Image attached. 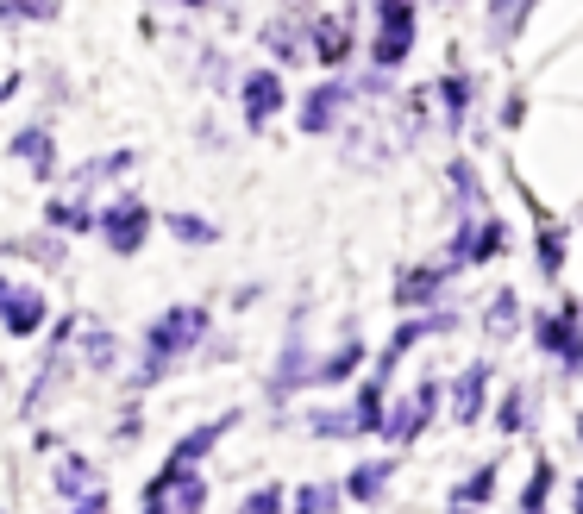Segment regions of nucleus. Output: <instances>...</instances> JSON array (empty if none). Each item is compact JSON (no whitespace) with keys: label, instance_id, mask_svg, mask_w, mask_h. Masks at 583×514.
Instances as JSON below:
<instances>
[{"label":"nucleus","instance_id":"obj_1","mask_svg":"<svg viewBox=\"0 0 583 514\" xmlns=\"http://www.w3.org/2000/svg\"><path fill=\"white\" fill-rule=\"evenodd\" d=\"M201 326H207V314L201 308H176V314H163L157 326H151V352H145V377H157L170 358H182L189 345L201 339Z\"/></svg>","mask_w":583,"mask_h":514},{"label":"nucleus","instance_id":"obj_2","mask_svg":"<svg viewBox=\"0 0 583 514\" xmlns=\"http://www.w3.org/2000/svg\"><path fill=\"white\" fill-rule=\"evenodd\" d=\"M577 308V301H571ZM571 308H558V314H540V326H533V339L546 345V352L558 358V364H583V333H577V320H571Z\"/></svg>","mask_w":583,"mask_h":514},{"label":"nucleus","instance_id":"obj_3","mask_svg":"<svg viewBox=\"0 0 583 514\" xmlns=\"http://www.w3.org/2000/svg\"><path fill=\"white\" fill-rule=\"evenodd\" d=\"M408 38H414V7L408 0H383V38H377V63L395 69L408 57Z\"/></svg>","mask_w":583,"mask_h":514},{"label":"nucleus","instance_id":"obj_4","mask_svg":"<svg viewBox=\"0 0 583 514\" xmlns=\"http://www.w3.org/2000/svg\"><path fill=\"white\" fill-rule=\"evenodd\" d=\"M145 226H151V214H145V207H138V201H120V207H113V214L101 220L107 245L120 251V257H132L138 245H145Z\"/></svg>","mask_w":583,"mask_h":514},{"label":"nucleus","instance_id":"obj_5","mask_svg":"<svg viewBox=\"0 0 583 514\" xmlns=\"http://www.w3.org/2000/svg\"><path fill=\"white\" fill-rule=\"evenodd\" d=\"M0 326H7V333H38L44 326V301L32 295V289H13V283H0Z\"/></svg>","mask_w":583,"mask_h":514},{"label":"nucleus","instance_id":"obj_6","mask_svg":"<svg viewBox=\"0 0 583 514\" xmlns=\"http://www.w3.org/2000/svg\"><path fill=\"white\" fill-rule=\"evenodd\" d=\"M276 107H283V82H276L270 69H258V76L245 82V120H251V126H264Z\"/></svg>","mask_w":583,"mask_h":514},{"label":"nucleus","instance_id":"obj_7","mask_svg":"<svg viewBox=\"0 0 583 514\" xmlns=\"http://www.w3.org/2000/svg\"><path fill=\"white\" fill-rule=\"evenodd\" d=\"M345 44H352V26H345V13H339V19H326V26L314 32L320 63H339V57H345Z\"/></svg>","mask_w":583,"mask_h":514},{"label":"nucleus","instance_id":"obj_8","mask_svg":"<svg viewBox=\"0 0 583 514\" xmlns=\"http://www.w3.org/2000/svg\"><path fill=\"white\" fill-rule=\"evenodd\" d=\"M483 383H489V364H477L471 377L458 383V420H477V408H483Z\"/></svg>","mask_w":583,"mask_h":514},{"label":"nucleus","instance_id":"obj_9","mask_svg":"<svg viewBox=\"0 0 583 514\" xmlns=\"http://www.w3.org/2000/svg\"><path fill=\"white\" fill-rule=\"evenodd\" d=\"M345 95H339V88H326V95H320V88H314V95H308V113H301V126H308V132H320V126H333V107H339Z\"/></svg>","mask_w":583,"mask_h":514},{"label":"nucleus","instance_id":"obj_10","mask_svg":"<svg viewBox=\"0 0 583 514\" xmlns=\"http://www.w3.org/2000/svg\"><path fill=\"white\" fill-rule=\"evenodd\" d=\"M533 0H496V13H489V26H496V38H515V26L527 19Z\"/></svg>","mask_w":583,"mask_h":514},{"label":"nucleus","instance_id":"obj_11","mask_svg":"<svg viewBox=\"0 0 583 514\" xmlns=\"http://www.w3.org/2000/svg\"><path fill=\"white\" fill-rule=\"evenodd\" d=\"M489 483H496V464H483V471H477V477H471V483H464L458 496H452V508H458V514H464V508H477V502L489 496Z\"/></svg>","mask_w":583,"mask_h":514},{"label":"nucleus","instance_id":"obj_12","mask_svg":"<svg viewBox=\"0 0 583 514\" xmlns=\"http://www.w3.org/2000/svg\"><path fill=\"white\" fill-rule=\"evenodd\" d=\"M389 471H395V458H383V464H370V471H358V477H352V496L370 502V496H377V489L389 483Z\"/></svg>","mask_w":583,"mask_h":514},{"label":"nucleus","instance_id":"obj_13","mask_svg":"<svg viewBox=\"0 0 583 514\" xmlns=\"http://www.w3.org/2000/svg\"><path fill=\"white\" fill-rule=\"evenodd\" d=\"M19 151H26V163H32L38 176L51 170V138H44V132H26V138H19Z\"/></svg>","mask_w":583,"mask_h":514},{"label":"nucleus","instance_id":"obj_14","mask_svg":"<svg viewBox=\"0 0 583 514\" xmlns=\"http://www.w3.org/2000/svg\"><path fill=\"white\" fill-rule=\"evenodd\" d=\"M276 508H283V489H276V483H270V489H258V496L245 502V514H276Z\"/></svg>","mask_w":583,"mask_h":514},{"label":"nucleus","instance_id":"obj_15","mask_svg":"<svg viewBox=\"0 0 583 514\" xmlns=\"http://www.w3.org/2000/svg\"><path fill=\"white\" fill-rule=\"evenodd\" d=\"M182 239H214V226H201V220H170Z\"/></svg>","mask_w":583,"mask_h":514},{"label":"nucleus","instance_id":"obj_16","mask_svg":"<svg viewBox=\"0 0 583 514\" xmlns=\"http://www.w3.org/2000/svg\"><path fill=\"white\" fill-rule=\"evenodd\" d=\"M577 514H583V483H577Z\"/></svg>","mask_w":583,"mask_h":514}]
</instances>
